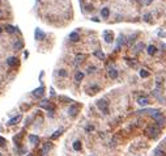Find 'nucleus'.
<instances>
[{
  "label": "nucleus",
  "mask_w": 166,
  "mask_h": 156,
  "mask_svg": "<svg viewBox=\"0 0 166 156\" xmlns=\"http://www.w3.org/2000/svg\"><path fill=\"white\" fill-rule=\"evenodd\" d=\"M39 106H41V108H44V109L50 110V112H52V110H54V106H52L47 100H42V101H41V104H39Z\"/></svg>",
  "instance_id": "20e7f679"
},
{
  "label": "nucleus",
  "mask_w": 166,
  "mask_h": 156,
  "mask_svg": "<svg viewBox=\"0 0 166 156\" xmlns=\"http://www.w3.org/2000/svg\"><path fill=\"white\" fill-rule=\"evenodd\" d=\"M109 14H110L109 8H102V11H101V16L102 17H109Z\"/></svg>",
  "instance_id": "4be33fe9"
},
{
  "label": "nucleus",
  "mask_w": 166,
  "mask_h": 156,
  "mask_svg": "<svg viewBox=\"0 0 166 156\" xmlns=\"http://www.w3.org/2000/svg\"><path fill=\"white\" fill-rule=\"evenodd\" d=\"M82 79H84V74H82V72H80V71H77L76 74H75V80L78 83V81H81Z\"/></svg>",
  "instance_id": "2eb2a0df"
},
{
  "label": "nucleus",
  "mask_w": 166,
  "mask_h": 156,
  "mask_svg": "<svg viewBox=\"0 0 166 156\" xmlns=\"http://www.w3.org/2000/svg\"><path fill=\"white\" fill-rule=\"evenodd\" d=\"M97 108L101 110L103 114H107L109 113V104H107V101L106 100H98L97 101Z\"/></svg>",
  "instance_id": "f257e3e1"
},
{
  "label": "nucleus",
  "mask_w": 166,
  "mask_h": 156,
  "mask_svg": "<svg viewBox=\"0 0 166 156\" xmlns=\"http://www.w3.org/2000/svg\"><path fill=\"white\" fill-rule=\"evenodd\" d=\"M84 58H85V55H82V54H81V55H77V56H76V60H75V63L77 64V63L82 62V60H84Z\"/></svg>",
  "instance_id": "393cba45"
},
{
  "label": "nucleus",
  "mask_w": 166,
  "mask_h": 156,
  "mask_svg": "<svg viewBox=\"0 0 166 156\" xmlns=\"http://www.w3.org/2000/svg\"><path fill=\"white\" fill-rule=\"evenodd\" d=\"M92 89H93V92H98V87H92Z\"/></svg>",
  "instance_id": "f704fd0d"
},
{
  "label": "nucleus",
  "mask_w": 166,
  "mask_h": 156,
  "mask_svg": "<svg viewBox=\"0 0 166 156\" xmlns=\"http://www.w3.org/2000/svg\"><path fill=\"white\" fill-rule=\"evenodd\" d=\"M124 42V38H123V36H119V38H118V45H116V49H119L120 46H122V43Z\"/></svg>",
  "instance_id": "b1692460"
},
{
  "label": "nucleus",
  "mask_w": 166,
  "mask_h": 156,
  "mask_svg": "<svg viewBox=\"0 0 166 156\" xmlns=\"http://www.w3.org/2000/svg\"><path fill=\"white\" fill-rule=\"evenodd\" d=\"M73 150L75 151H80L81 150V142L80 140H76V142L73 143Z\"/></svg>",
  "instance_id": "aec40b11"
},
{
  "label": "nucleus",
  "mask_w": 166,
  "mask_h": 156,
  "mask_svg": "<svg viewBox=\"0 0 166 156\" xmlns=\"http://www.w3.org/2000/svg\"><path fill=\"white\" fill-rule=\"evenodd\" d=\"M69 39L71 41H73V42H76V41L80 39V36H78V33L77 32H72L69 34Z\"/></svg>",
  "instance_id": "9b49d317"
},
{
  "label": "nucleus",
  "mask_w": 166,
  "mask_h": 156,
  "mask_svg": "<svg viewBox=\"0 0 166 156\" xmlns=\"http://www.w3.org/2000/svg\"><path fill=\"white\" fill-rule=\"evenodd\" d=\"M146 51H148L149 55H154V54H156V51H157V49H156V46H153V45H149L148 49H146Z\"/></svg>",
  "instance_id": "4468645a"
},
{
  "label": "nucleus",
  "mask_w": 166,
  "mask_h": 156,
  "mask_svg": "<svg viewBox=\"0 0 166 156\" xmlns=\"http://www.w3.org/2000/svg\"><path fill=\"white\" fill-rule=\"evenodd\" d=\"M94 71H96V67H89L88 68V74H93Z\"/></svg>",
  "instance_id": "7c9ffc66"
},
{
  "label": "nucleus",
  "mask_w": 166,
  "mask_h": 156,
  "mask_svg": "<svg viewBox=\"0 0 166 156\" xmlns=\"http://www.w3.org/2000/svg\"><path fill=\"white\" fill-rule=\"evenodd\" d=\"M85 130H86V131H92V130H94V127L92 126V125H89V126L85 127Z\"/></svg>",
  "instance_id": "473e14b6"
},
{
  "label": "nucleus",
  "mask_w": 166,
  "mask_h": 156,
  "mask_svg": "<svg viewBox=\"0 0 166 156\" xmlns=\"http://www.w3.org/2000/svg\"><path fill=\"white\" fill-rule=\"evenodd\" d=\"M146 134L150 135L152 138H156V136L158 135V129L156 126H148L146 127Z\"/></svg>",
  "instance_id": "7ed1b4c3"
},
{
  "label": "nucleus",
  "mask_w": 166,
  "mask_h": 156,
  "mask_svg": "<svg viewBox=\"0 0 166 156\" xmlns=\"http://www.w3.org/2000/svg\"><path fill=\"white\" fill-rule=\"evenodd\" d=\"M140 76H141V78H148L149 72L146 71V70H140Z\"/></svg>",
  "instance_id": "bb28decb"
},
{
  "label": "nucleus",
  "mask_w": 166,
  "mask_h": 156,
  "mask_svg": "<svg viewBox=\"0 0 166 156\" xmlns=\"http://www.w3.org/2000/svg\"><path fill=\"white\" fill-rule=\"evenodd\" d=\"M20 119H21V116H20V114H18V116L13 117L12 119H9V121H8V125H16V123H17V122H18V121H20Z\"/></svg>",
  "instance_id": "dca6fc26"
},
{
  "label": "nucleus",
  "mask_w": 166,
  "mask_h": 156,
  "mask_svg": "<svg viewBox=\"0 0 166 156\" xmlns=\"http://www.w3.org/2000/svg\"><path fill=\"white\" fill-rule=\"evenodd\" d=\"M143 47H144V43H143V42H140V43H137L136 46H135V51H136V52H139V51H140V50H141Z\"/></svg>",
  "instance_id": "a878e982"
},
{
  "label": "nucleus",
  "mask_w": 166,
  "mask_h": 156,
  "mask_svg": "<svg viewBox=\"0 0 166 156\" xmlns=\"http://www.w3.org/2000/svg\"><path fill=\"white\" fill-rule=\"evenodd\" d=\"M133 39H135V36H132V37H130V39L127 41V43H128V45H131L132 42H133Z\"/></svg>",
  "instance_id": "2f4dec72"
},
{
  "label": "nucleus",
  "mask_w": 166,
  "mask_h": 156,
  "mask_svg": "<svg viewBox=\"0 0 166 156\" xmlns=\"http://www.w3.org/2000/svg\"><path fill=\"white\" fill-rule=\"evenodd\" d=\"M59 76L66 78V76H67V71H66V70H60V71H59Z\"/></svg>",
  "instance_id": "c756f323"
},
{
  "label": "nucleus",
  "mask_w": 166,
  "mask_h": 156,
  "mask_svg": "<svg viewBox=\"0 0 166 156\" xmlns=\"http://www.w3.org/2000/svg\"><path fill=\"white\" fill-rule=\"evenodd\" d=\"M24 47V43H22V41H17V42H14L13 45V49L14 50H20V49Z\"/></svg>",
  "instance_id": "a211bd4d"
},
{
  "label": "nucleus",
  "mask_w": 166,
  "mask_h": 156,
  "mask_svg": "<svg viewBox=\"0 0 166 156\" xmlns=\"http://www.w3.org/2000/svg\"><path fill=\"white\" fill-rule=\"evenodd\" d=\"M148 97H145V96H140L137 98V104L139 105H141V106H145V105H148Z\"/></svg>",
  "instance_id": "6e6552de"
},
{
  "label": "nucleus",
  "mask_w": 166,
  "mask_h": 156,
  "mask_svg": "<svg viewBox=\"0 0 166 156\" xmlns=\"http://www.w3.org/2000/svg\"><path fill=\"white\" fill-rule=\"evenodd\" d=\"M109 76H110L111 79H116L118 78V71H116L115 68H110V70H109Z\"/></svg>",
  "instance_id": "f8f14e48"
},
{
  "label": "nucleus",
  "mask_w": 166,
  "mask_h": 156,
  "mask_svg": "<svg viewBox=\"0 0 166 156\" xmlns=\"http://www.w3.org/2000/svg\"><path fill=\"white\" fill-rule=\"evenodd\" d=\"M94 55H96L97 58H100V59H105V54L101 50H96L94 51Z\"/></svg>",
  "instance_id": "412c9836"
},
{
  "label": "nucleus",
  "mask_w": 166,
  "mask_h": 156,
  "mask_svg": "<svg viewBox=\"0 0 166 156\" xmlns=\"http://www.w3.org/2000/svg\"><path fill=\"white\" fill-rule=\"evenodd\" d=\"M77 110H78V106H77V105H72V106L68 109V114H69L71 117H75V116L77 114Z\"/></svg>",
  "instance_id": "1a4fd4ad"
},
{
  "label": "nucleus",
  "mask_w": 166,
  "mask_h": 156,
  "mask_svg": "<svg viewBox=\"0 0 166 156\" xmlns=\"http://www.w3.org/2000/svg\"><path fill=\"white\" fill-rule=\"evenodd\" d=\"M1 17H3V12L0 11V18H1Z\"/></svg>",
  "instance_id": "e433bc0d"
},
{
  "label": "nucleus",
  "mask_w": 166,
  "mask_h": 156,
  "mask_svg": "<svg viewBox=\"0 0 166 156\" xmlns=\"http://www.w3.org/2000/svg\"><path fill=\"white\" fill-rule=\"evenodd\" d=\"M1 32H3V29H1V28H0V33H1Z\"/></svg>",
  "instance_id": "4c0bfd02"
},
{
  "label": "nucleus",
  "mask_w": 166,
  "mask_h": 156,
  "mask_svg": "<svg viewBox=\"0 0 166 156\" xmlns=\"http://www.w3.org/2000/svg\"><path fill=\"white\" fill-rule=\"evenodd\" d=\"M135 1H141V0H135Z\"/></svg>",
  "instance_id": "58836bf2"
},
{
  "label": "nucleus",
  "mask_w": 166,
  "mask_h": 156,
  "mask_svg": "<svg viewBox=\"0 0 166 156\" xmlns=\"http://www.w3.org/2000/svg\"><path fill=\"white\" fill-rule=\"evenodd\" d=\"M103 37H105V41H106L107 43H111L112 41H114V36H112L111 32H105L103 33Z\"/></svg>",
  "instance_id": "0eeeda50"
},
{
  "label": "nucleus",
  "mask_w": 166,
  "mask_h": 156,
  "mask_svg": "<svg viewBox=\"0 0 166 156\" xmlns=\"http://www.w3.org/2000/svg\"><path fill=\"white\" fill-rule=\"evenodd\" d=\"M152 117H153V119H154V121L160 122V125H164V122H165V117L162 116V113L160 112V110H156V109H154V112H153V114H152Z\"/></svg>",
  "instance_id": "f03ea898"
},
{
  "label": "nucleus",
  "mask_w": 166,
  "mask_h": 156,
  "mask_svg": "<svg viewBox=\"0 0 166 156\" xmlns=\"http://www.w3.org/2000/svg\"><path fill=\"white\" fill-rule=\"evenodd\" d=\"M7 64H8L9 67H16L18 64V59L16 58V56H11V58L7 59Z\"/></svg>",
  "instance_id": "39448f33"
},
{
  "label": "nucleus",
  "mask_w": 166,
  "mask_h": 156,
  "mask_svg": "<svg viewBox=\"0 0 166 156\" xmlns=\"http://www.w3.org/2000/svg\"><path fill=\"white\" fill-rule=\"evenodd\" d=\"M43 94H44V88H43V87H39V88H37V89L33 91V96H34V97H42Z\"/></svg>",
  "instance_id": "423d86ee"
},
{
  "label": "nucleus",
  "mask_w": 166,
  "mask_h": 156,
  "mask_svg": "<svg viewBox=\"0 0 166 156\" xmlns=\"http://www.w3.org/2000/svg\"><path fill=\"white\" fill-rule=\"evenodd\" d=\"M150 17H152V14H150V13H146L145 16H144V20H145V21H149V22H152V18H150Z\"/></svg>",
  "instance_id": "c85d7f7f"
},
{
  "label": "nucleus",
  "mask_w": 166,
  "mask_h": 156,
  "mask_svg": "<svg viewBox=\"0 0 166 156\" xmlns=\"http://www.w3.org/2000/svg\"><path fill=\"white\" fill-rule=\"evenodd\" d=\"M29 140H30V143H33V144L39 143V138L37 135H29Z\"/></svg>",
  "instance_id": "f3484780"
},
{
  "label": "nucleus",
  "mask_w": 166,
  "mask_h": 156,
  "mask_svg": "<svg viewBox=\"0 0 166 156\" xmlns=\"http://www.w3.org/2000/svg\"><path fill=\"white\" fill-rule=\"evenodd\" d=\"M154 156H166V154L161 150V148H157V150L154 151Z\"/></svg>",
  "instance_id": "5701e85b"
},
{
  "label": "nucleus",
  "mask_w": 166,
  "mask_h": 156,
  "mask_svg": "<svg viewBox=\"0 0 166 156\" xmlns=\"http://www.w3.org/2000/svg\"><path fill=\"white\" fill-rule=\"evenodd\" d=\"M4 143H5V139L0 136V146H4Z\"/></svg>",
  "instance_id": "72a5a7b5"
},
{
  "label": "nucleus",
  "mask_w": 166,
  "mask_h": 156,
  "mask_svg": "<svg viewBox=\"0 0 166 156\" xmlns=\"http://www.w3.org/2000/svg\"><path fill=\"white\" fill-rule=\"evenodd\" d=\"M52 148V144L51 143H46L44 144V147H43V150H42V154L44 155V154H47V151H50Z\"/></svg>",
  "instance_id": "6ab92c4d"
},
{
  "label": "nucleus",
  "mask_w": 166,
  "mask_h": 156,
  "mask_svg": "<svg viewBox=\"0 0 166 156\" xmlns=\"http://www.w3.org/2000/svg\"><path fill=\"white\" fill-rule=\"evenodd\" d=\"M63 132V130H58V131H55V134H52L51 135V139H56L58 136H60V134Z\"/></svg>",
  "instance_id": "cd10ccee"
},
{
  "label": "nucleus",
  "mask_w": 166,
  "mask_h": 156,
  "mask_svg": "<svg viewBox=\"0 0 166 156\" xmlns=\"http://www.w3.org/2000/svg\"><path fill=\"white\" fill-rule=\"evenodd\" d=\"M44 37H46V34H44L39 28H37V29H35V38H37V39H39V41H41V39H43Z\"/></svg>",
  "instance_id": "9d476101"
},
{
  "label": "nucleus",
  "mask_w": 166,
  "mask_h": 156,
  "mask_svg": "<svg viewBox=\"0 0 166 156\" xmlns=\"http://www.w3.org/2000/svg\"><path fill=\"white\" fill-rule=\"evenodd\" d=\"M0 156H1V154H0Z\"/></svg>",
  "instance_id": "ea45409f"
},
{
  "label": "nucleus",
  "mask_w": 166,
  "mask_h": 156,
  "mask_svg": "<svg viewBox=\"0 0 166 156\" xmlns=\"http://www.w3.org/2000/svg\"><path fill=\"white\" fill-rule=\"evenodd\" d=\"M5 30H7V33L13 34V33L17 32V28H14V26H12V25H5Z\"/></svg>",
  "instance_id": "ddd939ff"
},
{
  "label": "nucleus",
  "mask_w": 166,
  "mask_h": 156,
  "mask_svg": "<svg viewBox=\"0 0 166 156\" xmlns=\"http://www.w3.org/2000/svg\"><path fill=\"white\" fill-rule=\"evenodd\" d=\"M150 3H152V0H145V4H146V5L150 4Z\"/></svg>",
  "instance_id": "c9c22d12"
}]
</instances>
